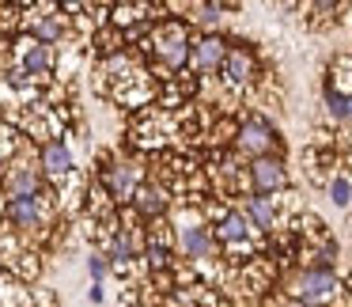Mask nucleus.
<instances>
[{"mask_svg":"<svg viewBox=\"0 0 352 307\" xmlns=\"http://www.w3.org/2000/svg\"><path fill=\"white\" fill-rule=\"evenodd\" d=\"M273 220H276V205H273V198H250V224H258V228H273Z\"/></svg>","mask_w":352,"mask_h":307,"instance_id":"nucleus-14","label":"nucleus"},{"mask_svg":"<svg viewBox=\"0 0 352 307\" xmlns=\"http://www.w3.org/2000/svg\"><path fill=\"white\" fill-rule=\"evenodd\" d=\"M152 54L160 57L167 69H182L186 61H190V39H186V27L182 23H163V27H155L152 31Z\"/></svg>","mask_w":352,"mask_h":307,"instance_id":"nucleus-1","label":"nucleus"},{"mask_svg":"<svg viewBox=\"0 0 352 307\" xmlns=\"http://www.w3.org/2000/svg\"><path fill=\"white\" fill-rule=\"evenodd\" d=\"M329 198H333L337 205H349L352 201V182L349 178H333V182H329Z\"/></svg>","mask_w":352,"mask_h":307,"instance_id":"nucleus-17","label":"nucleus"},{"mask_svg":"<svg viewBox=\"0 0 352 307\" xmlns=\"http://www.w3.org/2000/svg\"><path fill=\"white\" fill-rule=\"evenodd\" d=\"M42 167H46V175L50 178H65V175H72V156H69V148L65 145H46V152H42Z\"/></svg>","mask_w":352,"mask_h":307,"instance_id":"nucleus-11","label":"nucleus"},{"mask_svg":"<svg viewBox=\"0 0 352 307\" xmlns=\"http://www.w3.org/2000/svg\"><path fill=\"white\" fill-rule=\"evenodd\" d=\"M250 182H254V190H258L261 198H269V193H276V190L288 186V171H284L280 160L265 156V160H254L250 163Z\"/></svg>","mask_w":352,"mask_h":307,"instance_id":"nucleus-4","label":"nucleus"},{"mask_svg":"<svg viewBox=\"0 0 352 307\" xmlns=\"http://www.w3.org/2000/svg\"><path fill=\"white\" fill-rule=\"evenodd\" d=\"M337 277L333 269H303V273H296L288 281V292L296 299H303V304H326V299L337 296Z\"/></svg>","mask_w":352,"mask_h":307,"instance_id":"nucleus-2","label":"nucleus"},{"mask_svg":"<svg viewBox=\"0 0 352 307\" xmlns=\"http://www.w3.org/2000/svg\"><path fill=\"white\" fill-rule=\"evenodd\" d=\"M8 186H12V198H34V190H38V175H34V167H12L8 175Z\"/></svg>","mask_w":352,"mask_h":307,"instance_id":"nucleus-13","label":"nucleus"},{"mask_svg":"<svg viewBox=\"0 0 352 307\" xmlns=\"http://www.w3.org/2000/svg\"><path fill=\"white\" fill-rule=\"evenodd\" d=\"M107 186L118 201L137 198V167L133 163H110L107 167Z\"/></svg>","mask_w":352,"mask_h":307,"instance_id":"nucleus-6","label":"nucleus"},{"mask_svg":"<svg viewBox=\"0 0 352 307\" xmlns=\"http://www.w3.org/2000/svg\"><path fill=\"white\" fill-rule=\"evenodd\" d=\"M223 76H228V84L243 87L254 80V54L250 50H231L228 61H223Z\"/></svg>","mask_w":352,"mask_h":307,"instance_id":"nucleus-9","label":"nucleus"},{"mask_svg":"<svg viewBox=\"0 0 352 307\" xmlns=\"http://www.w3.org/2000/svg\"><path fill=\"white\" fill-rule=\"evenodd\" d=\"M250 216H243V213H223V220H220V228H216V235L223 239V243H246V235H250Z\"/></svg>","mask_w":352,"mask_h":307,"instance_id":"nucleus-12","label":"nucleus"},{"mask_svg":"<svg viewBox=\"0 0 352 307\" xmlns=\"http://www.w3.org/2000/svg\"><path fill=\"white\" fill-rule=\"evenodd\" d=\"M99 50H102V54H114V50H118V39H114V34H99Z\"/></svg>","mask_w":352,"mask_h":307,"instance_id":"nucleus-19","label":"nucleus"},{"mask_svg":"<svg viewBox=\"0 0 352 307\" xmlns=\"http://www.w3.org/2000/svg\"><path fill=\"white\" fill-rule=\"evenodd\" d=\"M235 145H239V152L254 156V160H265V156L276 148V133L269 129L261 118H250V122H243V129H239Z\"/></svg>","mask_w":352,"mask_h":307,"instance_id":"nucleus-3","label":"nucleus"},{"mask_svg":"<svg viewBox=\"0 0 352 307\" xmlns=\"http://www.w3.org/2000/svg\"><path fill=\"white\" fill-rule=\"evenodd\" d=\"M137 205L144 209V213L160 216L163 209H167V193H163L160 186H140V190H137Z\"/></svg>","mask_w":352,"mask_h":307,"instance_id":"nucleus-15","label":"nucleus"},{"mask_svg":"<svg viewBox=\"0 0 352 307\" xmlns=\"http://www.w3.org/2000/svg\"><path fill=\"white\" fill-rule=\"evenodd\" d=\"M8 216L16 220V228H38L42 224L38 198H12L8 201Z\"/></svg>","mask_w":352,"mask_h":307,"instance_id":"nucleus-10","label":"nucleus"},{"mask_svg":"<svg viewBox=\"0 0 352 307\" xmlns=\"http://www.w3.org/2000/svg\"><path fill=\"white\" fill-rule=\"evenodd\" d=\"M178 246L186 258H212L216 254V243L205 228H178Z\"/></svg>","mask_w":352,"mask_h":307,"instance_id":"nucleus-8","label":"nucleus"},{"mask_svg":"<svg viewBox=\"0 0 352 307\" xmlns=\"http://www.w3.org/2000/svg\"><path fill=\"white\" fill-rule=\"evenodd\" d=\"M61 19L57 16H46V19H38V42H50V39H57L61 34Z\"/></svg>","mask_w":352,"mask_h":307,"instance_id":"nucleus-18","label":"nucleus"},{"mask_svg":"<svg viewBox=\"0 0 352 307\" xmlns=\"http://www.w3.org/2000/svg\"><path fill=\"white\" fill-rule=\"evenodd\" d=\"M144 12H152V8H148V4H118V8H114V23L118 27H129V23H137Z\"/></svg>","mask_w":352,"mask_h":307,"instance_id":"nucleus-16","label":"nucleus"},{"mask_svg":"<svg viewBox=\"0 0 352 307\" xmlns=\"http://www.w3.org/2000/svg\"><path fill=\"white\" fill-rule=\"evenodd\" d=\"M50 46L38 39H23L19 42V65H23V72H31V76H42V72L50 69Z\"/></svg>","mask_w":352,"mask_h":307,"instance_id":"nucleus-7","label":"nucleus"},{"mask_svg":"<svg viewBox=\"0 0 352 307\" xmlns=\"http://www.w3.org/2000/svg\"><path fill=\"white\" fill-rule=\"evenodd\" d=\"M344 122H352V99H344Z\"/></svg>","mask_w":352,"mask_h":307,"instance_id":"nucleus-20","label":"nucleus"},{"mask_svg":"<svg viewBox=\"0 0 352 307\" xmlns=\"http://www.w3.org/2000/svg\"><path fill=\"white\" fill-rule=\"evenodd\" d=\"M228 42L223 39H216V34H205V39H197L193 42V50H190V61H193V69L197 72H216V69H223V61H228Z\"/></svg>","mask_w":352,"mask_h":307,"instance_id":"nucleus-5","label":"nucleus"}]
</instances>
